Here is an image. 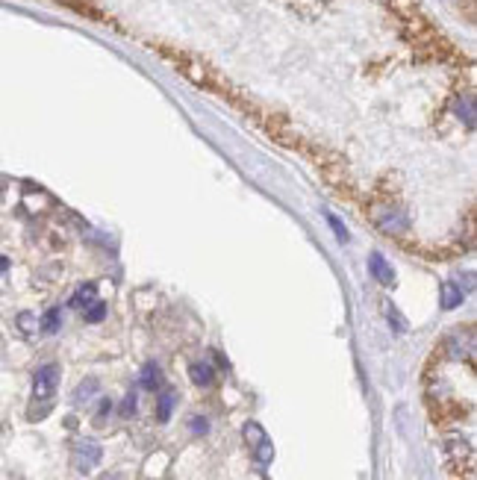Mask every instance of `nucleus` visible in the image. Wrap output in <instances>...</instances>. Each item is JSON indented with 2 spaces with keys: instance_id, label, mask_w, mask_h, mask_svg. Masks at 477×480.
Returning a JSON list of instances; mask_svg holds the SVG:
<instances>
[{
  "instance_id": "f257e3e1",
  "label": "nucleus",
  "mask_w": 477,
  "mask_h": 480,
  "mask_svg": "<svg viewBox=\"0 0 477 480\" xmlns=\"http://www.w3.org/2000/svg\"><path fill=\"white\" fill-rule=\"evenodd\" d=\"M56 383H59V366H53V363L42 366L33 377V398L35 401H50L56 392Z\"/></svg>"
},
{
  "instance_id": "f03ea898",
  "label": "nucleus",
  "mask_w": 477,
  "mask_h": 480,
  "mask_svg": "<svg viewBox=\"0 0 477 480\" xmlns=\"http://www.w3.org/2000/svg\"><path fill=\"white\" fill-rule=\"evenodd\" d=\"M245 439H248V445L253 448V457H256V463L268 466L271 459H274V448H271V442H268L265 430H263L260 425H256V422H248V425H245Z\"/></svg>"
},
{
  "instance_id": "7ed1b4c3",
  "label": "nucleus",
  "mask_w": 477,
  "mask_h": 480,
  "mask_svg": "<svg viewBox=\"0 0 477 480\" xmlns=\"http://www.w3.org/2000/svg\"><path fill=\"white\" fill-rule=\"evenodd\" d=\"M374 222L383 233H404L407 230V212L398 207H377L374 209Z\"/></svg>"
},
{
  "instance_id": "20e7f679",
  "label": "nucleus",
  "mask_w": 477,
  "mask_h": 480,
  "mask_svg": "<svg viewBox=\"0 0 477 480\" xmlns=\"http://www.w3.org/2000/svg\"><path fill=\"white\" fill-rule=\"evenodd\" d=\"M97 463H101V445L92 442V439H83V442H77L74 448V466L77 471H92Z\"/></svg>"
},
{
  "instance_id": "39448f33",
  "label": "nucleus",
  "mask_w": 477,
  "mask_h": 480,
  "mask_svg": "<svg viewBox=\"0 0 477 480\" xmlns=\"http://www.w3.org/2000/svg\"><path fill=\"white\" fill-rule=\"evenodd\" d=\"M368 268H371L374 280H377L380 286H392V283H395V271H392V266L386 263L380 253H371V256H368Z\"/></svg>"
},
{
  "instance_id": "423d86ee",
  "label": "nucleus",
  "mask_w": 477,
  "mask_h": 480,
  "mask_svg": "<svg viewBox=\"0 0 477 480\" xmlns=\"http://www.w3.org/2000/svg\"><path fill=\"white\" fill-rule=\"evenodd\" d=\"M189 377H192V383H197V386H209L215 380V371H212L209 363H192L189 366Z\"/></svg>"
},
{
  "instance_id": "0eeeda50",
  "label": "nucleus",
  "mask_w": 477,
  "mask_h": 480,
  "mask_svg": "<svg viewBox=\"0 0 477 480\" xmlns=\"http://www.w3.org/2000/svg\"><path fill=\"white\" fill-rule=\"evenodd\" d=\"M463 298H466L463 286H456V283H445L442 286V307L445 310H456V307L463 304Z\"/></svg>"
},
{
  "instance_id": "6e6552de",
  "label": "nucleus",
  "mask_w": 477,
  "mask_h": 480,
  "mask_svg": "<svg viewBox=\"0 0 477 480\" xmlns=\"http://www.w3.org/2000/svg\"><path fill=\"white\" fill-rule=\"evenodd\" d=\"M142 386L150 389V392H156L159 386H163V371H159L156 363H148V366L142 369Z\"/></svg>"
},
{
  "instance_id": "1a4fd4ad",
  "label": "nucleus",
  "mask_w": 477,
  "mask_h": 480,
  "mask_svg": "<svg viewBox=\"0 0 477 480\" xmlns=\"http://www.w3.org/2000/svg\"><path fill=\"white\" fill-rule=\"evenodd\" d=\"M94 298H97V289L89 283V286H80L77 292H74V298H71V307H77V310H83V307H92L94 304Z\"/></svg>"
},
{
  "instance_id": "9d476101",
  "label": "nucleus",
  "mask_w": 477,
  "mask_h": 480,
  "mask_svg": "<svg viewBox=\"0 0 477 480\" xmlns=\"http://www.w3.org/2000/svg\"><path fill=\"white\" fill-rule=\"evenodd\" d=\"M456 112H460V118H466V127L474 130V101L471 97H463V101L456 104Z\"/></svg>"
},
{
  "instance_id": "9b49d317",
  "label": "nucleus",
  "mask_w": 477,
  "mask_h": 480,
  "mask_svg": "<svg viewBox=\"0 0 477 480\" xmlns=\"http://www.w3.org/2000/svg\"><path fill=\"white\" fill-rule=\"evenodd\" d=\"M171 410H174V392H163V398H159V410H156L159 422H168Z\"/></svg>"
},
{
  "instance_id": "f8f14e48",
  "label": "nucleus",
  "mask_w": 477,
  "mask_h": 480,
  "mask_svg": "<svg viewBox=\"0 0 477 480\" xmlns=\"http://www.w3.org/2000/svg\"><path fill=\"white\" fill-rule=\"evenodd\" d=\"M97 392V380L92 377V380H86V383H80L77 386V392H74V401H80V404H83V401H89V398Z\"/></svg>"
},
{
  "instance_id": "ddd939ff",
  "label": "nucleus",
  "mask_w": 477,
  "mask_h": 480,
  "mask_svg": "<svg viewBox=\"0 0 477 480\" xmlns=\"http://www.w3.org/2000/svg\"><path fill=\"white\" fill-rule=\"evenodd\" d=\"M104 315H106V307L101 304V301H94L89 310H86V322H92V324H97V322H104Z\"/></svg>"
},
{
  "instance_id": "4468645a",
  "label": "nucleus",
  "mask_w": 477,
  "mask_h": 480,
  "mask_svg": "<svg viewBox=\"0 0 477 480\" xmlns=\"http://www.w3.org/2000/svg\"><path fill=\"white\" fill-rule=\"evenodd\" d=\"M59 315H62L59 310H50V312L45 315V322H42V330H45V333H56V330H59Z\"/></svg>"
},
{
  "instance_id": "2eb2a0df",
  "label": "nucleus",
  "mask_w": 477,
  "mask_h": 480,
  "mask_svg": "<svg viewBox=\"0 0 477 480\" xmlns=\"http://www.w3.org/2000/svg\"><path fill=\"white\" fill-rule=\"evenodd\" d=\"M327 222H330V227L336 230V236H339V242H348V230L342 227V222H339V218H333V215H330Z\"/></svg>"
},
{
  "instance_id": "dca6fc26",
  "label": "nucleus",
  "mask_w": 477,
  "mask_h": 480,
  "mask_svg": "<svg viewBox=\"0 0 477 480\" xmlns=\"http://www.w3.org/2000/svg\"><path fill=\"white\" fill-rule=\"evenodd\" d=\"M133 413H136V395L130 392V395L124 398V404H121V415H124V418H130Z\"/></svg>"
},
{
  "instance_id": "f3484780",
  "label": "nucleus",
  "mask_w": 477,
  "mask_h": 480,
  "mask_svg": "<svg viewBox=\"0 0 477 480\" xmlns=\"http://www.w3.org/2000/svg\"><path fill=\"white\" fill-rule=\"evenodd\" d=\"M33 322H35V318H33L30 312H24L21 318H18V324H21V330H24V333H33V327H35Z\"/></svg>"
},
{
  "instance_id": "a211bd4d",
  "label": "nucleus",
  "mask_w": 477,
  "mask_h": 480,
  "mask_svg": "<svg viewBox=\"0 0 477 480\" xmlns=\"http://www.w3.org/2000/svg\"><path fill=\"white\" fill-rule=\"evenodd\" d=\"M192 430L194 433H207V418H192Z\"/></svg>"
},
{
  "instance_id": "6ab92c4d",
  "label": "nucleus",
  "mask_w": 477,
  "mask_h": 480,
  "mask_svg": "<svg viewBox=\"0 0 477 480\" xmlns=\"http://www.w3.org/2000/svg\"><path fill=\"white\" fill-rule=\"evenodd\" d=\"M112 410V404L109 401H101V410H97V422H104V415Z\"/></svg>"
},
{
  "instance_id": "aec40b11",
  "label": "nucleus",
  "mask_w": 477,
  "mask_h": 480,
  "mask_svg": "<svg viewBox=\"0 0 477 480\" xmlns=\"http://www.w3.org/2000/svg\"><path fill=\"white\" fill-rule=\"evenodd\" d=\"M9 268V259L6 256H0V271H6Z\"/></svg>"
}]
</instances>
